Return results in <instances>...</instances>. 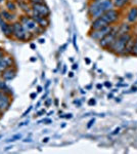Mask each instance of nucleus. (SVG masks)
I'll return each instance as SVG.
<instances>
[{
	"instance_id": "obj_1",
	"label": "nucleus",
	"mask_w": 137,
	"mask_h": 154,
	"mask_svg": "<svg viewBox=\"0 0 137 154\" xmlns=\"http://www.w3.org/2000/svg\"><path fill=\"white\" fill-rule=\"evenodd\" d=\"M111 8H114L113 0H94L88 7V14L92 20H94L101 17Z\"/></svg>"
},
{
	"instance_id": "obj_2",
	"label": "nucleus",
	"mask_w": 137,
	"mask_h": 154,
	"mask_svg": "<svg viewBox=\"0 0 137 154\" xmlns=\"http://www.w3.org/2000/svg\"><path fill=\"white\" fill-rule=\"evenodd\" d=\"M19 21L21 22V24L24 26V28L26 29L29 33H31L34 37L36 35L41 34L42 32L44 31V29L41 28V27L38 25V23H37L30 14H22V16L19 18Z\"/></svg>"
},
{
	"instance_id": "obj_3",
	"label": "nucleus",
	"mask_w": 137,
	"mask_h": 154,
	"mask_svg": "<svg viewBox=\"0 0 137 154\" xmlns=\"http://www.w3.org/2000/svg\"><path fill=\"white\" fill-rule=\"evenodd\" d=\"M132 37L133 36H132L130 33H125V34H122V35H118L116 40L114 41V43L112 44L111 48H109V51H111L112 53H114L115 54L124 56L127 44H128L129 41L132 39Z\"/></svg>"
},
{
	"instance_id": "obj_4",
	"label": "nucleus",
	"mask_w": 137,
	"mask_h": 154,
	"mask_svg": "<svg viewBox=\"0 0 137 154\" xmlns=\"http://www.w3.org/2000/svg\"><path fill=\"white\" fill-rule=\"evenodd\" d=\"M11 32H12V38L16 39V41L25 42L34 38V36L24 28V26L21 24V22L19 20L11 24Z\"/></svg>"
},
{
	"instance_id": "obj_5",
	"label": "nucleus",
	"mask_w": 137,
	"mask_h": 154,
	"mask_svg": "<svg viewBox=\"0 0 137 154\" xmlns=\"http://www.w3.org/2000/svg\"><path fill=\"white\" fill-rule=\"evenodd\" d=\"M118 30H119L118 25L117 26H113V29H112V31L109 32L108 35H106L100 41H98L99 45L104 49H109L111 48L112 44L114 43V41L116 40L117 36H118Z\"/></svg>"
},
{
	"instance_id": "obj_6",
	"label": "nucleus",
	"mask_w": 137,
	"mask_h": 154,
	"mask_svg": "<svg viewBox=\"0 0 137 154\" xmlns=\"http://www.w3.org/2000/svg\"><path fill=\"white\" fill-rule=\"evenodd\" d=\"M113 29V26L109 25L108 27H104V28L98 29V30H90L89 32V37L94 41H100L106 35H108L109 32Z\"/></svg>"
},
{
	"instance_id": "obj_7",
	"label": "nucleus",
	"mask_w": 137,
	"mask_h": 154,
	"mask_svg": "<svg viewBox=\"0 0 137 154\" xmlns=\"http://www.w3.org/2000/svg\"><path fill=\"white\" fill-rule=\"evenodd\" d=\"M31 8L32 11L30 14H36V16L44 17V18H49V16H50V9L45 3L33 4V5H31Z\"/></svg>"
},
{
	"instance_id": "obj_8",
	"label": "nucleus",
	"mask_w": 137,
	"mask_h": 154,
	"mask_svg": "<svg viewBox=\"0 0 137 154\" xmlns=\"http://www.w3.org/2000/svg\"><path fill=\"white\" fill-rule=\"evenodd\" d=\"M120 16H121L120 11H119L118 9L111 8V9H109L108 11L104 12L103 16H101V18H103L109 25H112V26H113V24L117 23V22L119 21Z\"/></svg>"
},
{
	"instance_id": "obj_9",
	"label": "nucleus",
	"mask_w": 137,
	"mask_h": 154,
	"mask_svg": "<svg viewBox=\"0 0 137 154\" xmlns=\"http://www.w3.org/2000/svg\"><path fill=\"white\" fill-rule=\"evenodd\" d=\"M11 95L0 89V110H2L3 112L7 111L11 105Z\"/></svg>"
},
{
	"instance_id": "obj_10",
	"label": "nucleus",
	"mask_w": 137,
	"mask_h": 154,
	"mask_svg": "<svg viewBox=\"0 0 137 154\" xmlns=\"http://www.w3.org/2000/svg\"><path fill=\"white\" fill-rule=\"evenodd\" d=\"M16 66H12L1 72V77L0 78L4 81H10L12 79L16 78Z\"/></svg>"
},
{
	"instance_id": "obj_11",
	"label": "nucleus",
	"mask_w": 137,
	"mask_h": 154,
	"mask_svg": "<svg viewBox=\"0 0 137 154\" xmlns=\"http://www.w3.org/2000/svg\"><path fill=\"white\" fill-rule=\"evenodd\" d=\"M12 66H16V63H14V60L11 56L5 54V56L0 59V71L1 72Z\"/></svg>"
},
{
	"instance_id": "obj_12",
	"label": "nucleus",
	"mask_w": 137,
	"mask_h": 154,
	"mask_svg": "<svg viewBox=\"0 0 137 154\" xmlns=\"http://www.w3.org/2000/svg\"><path fill=\"white\" fill-rule=\"evenodd\" d=\"M0 17H1L3 21H5L9 24H12L13 22L17 21V17L16 14H14L13 12L7 11V9H2V11H0Z\"/></svg>"
},
{
	"instance_id": "obj_13",
	"label": "nucleus",
	"mask_w": 137,
	"mask_h": 154,
	"mask_svg": "<svg viewBox=\"0 0 137 154\" xmlns=\"http://www.w3.org/2000/svg\"><path fill=\"white\" fill-rule=\"evenodd\" d=\"M108 26H109V25L106 23L101 17H99V18H97V19L92 20L91 25H90V30H98V29L104 28V27H108Z\"/></svg>"
},
{
	"instance_id": "obj_14",
	"label": "nucleus",
	"mask_w": 137,
	"mask_h": 154,
	"mask_svg": "<svg viewBox=\"0 0 137 154\" xmlns=\"http://www.w3.org/2000/svg\"><path fill=\"white\" fill-rule=\"evenodd\" d=\"M0 27H1V30H2V32H3L4 36L7 37V38H12L11 24L7 23V22H5V21H3L1 17H0Z\"/></svg>"
},
{
	"instance_id": "obj_15",
	"label": "nucleus",
	"mask_w": 137,
	"mask_h": 154,
	"mask_svg": "<svg viewBox=\"0 0 137 154\" xmlns=\"http://www.w3.org/2000/svg\"><path fill=\"white\" fill-rule=\"evenodd\" d=\"M30 16L33 18L35 21L38 23L39 26L41 27V28L45 29L47 27L49 26V24H50V22H49V19L48 18H44V17H40V16H36V14H30Z\"/></svg>"
},
{
	"instance_id": "obj_16",
	"label": "nucleus",
	"mask_w": 137,
	"mask_h": 154,
	"mask_svg": "<svg viewBox=\"0 0 137 154\" xmlns=\"http://www.w3.org/2000/svg\"><path fill=\"white\" fill-rule=\"evenodd\" d=\"M16 5L19 6V8L23 11L25 14H30L32 11L31 4L29 3L28 0H16Z\"/></svg>"
},
{
	"instance_id": "obj_17",
	"label": "nucleus",
	"mask_w": 137,
	"mask_h": 154,
	"mask_svg": "<svg viewBox=\"0 0 137 154\" xmlns=\"http://www.w3.org/2000/svg\"><path fill=\"white\" fill-rule=\"evenodd\" d=\"M137 21V6H133L127 14V22L129 24H133Z\"/></svg>"
},
{
	"instance_id": "obj_18",
	"label": "nucleus",
	"mask_w": 137,
	"mask_h": 154,
	"mask_svg": "<svg viewBox=\"0 0 137 154\" xmlns=\"http://www.w3.org/2000/svg\"><path fill=\"white\" fill-rule=\"evenodd\" d=\"M131 31V26L129 24H122L119 25V30H118V35H122V34H125V33H130Z\"/></svg>"
},
{
	"instance_id": "obj_19",
	"label": "nucleus",
	"mask_w": 137,
	"mask_h": 154,
	"mask_svg": "<svg viewBox=\"0 0 137 154\" xmlns=\"http://www.w3.org/2000/svg\"><path fill=\"white\" fill-rule=\"evenodd\" d=\"M5 7L7 11H11V12H16L17 9V5H16V2L13 1V0H6L5 1Z\"/></svg>"
},
{
	"instance_id": "obj_20",
	"label": "nucleus",
	"mask_w": 137,
	"mask_h": 154,
	"mask_svg": "<svg viewBox=\"0 0 137 154\" xmlns=\"http://www.w3.org/2000/svg\"><path fill=\"white\" fill-rule=\"evenodd\" d=\"M130 0H113L114 7L116 8H123L124 6L129 3Z\"/></svg>"
},
{
	"instance_id": "obj_21",
	"label": "nucleus",
	"mask_w": 137,
	"mask_h": 154,
	"mask_svg": "<svg viewBox=\"0 0 137 154\" xmlns=\"http://www.w3.org/2000/svg\"><path fill=\"white\" fill-rule=\"evenodd\" d=\"M131 54L137 57V35L135 38H134L133 45H132V49H131Z\"/></svg>"
},
{
	"instance_id": "obj_22",
	"label": "nucleus",
	"mask_w": 137,
	"mask_h": 154,
	"mask_svg": "<svg viewBox=\"0 0 137 154\" xmlns=\"http://www.w3.org/2000/svg\"><path fill=\"white\" fill-rule=\"evenodd\" d=\"M22 139V135L21 134H17V135H14L12 138H10L9 140H7V142H16L17 140H21Z\"/></svg>"
},
{
	"instance_id": "obj_23",
	"label": "nucleus",
	"mask_w": 137,
	"mask_h": 154,
	"mask_svg": "<svg viewBox=\"0 0 137 154\" xmlns=\"http://www.w3.org/2000/svg\"><path fill=\"white\" fill-rule=\"evenodd\" d=\"M29 3L31 4V5H33V4H40V3H45V1L44 0H28Z\"/></svg>"
},
{
	"instance_id": "obj_24",
	"label": "nucleus",
	"mask_w": 137,
	"mask_h": 154,
	"mask_svg": "<svg viewBox=\"0 0 137 154\" xmlns=\"http://www.w3.org/2000/svg\"><path fill=\"white\" fill-rule=\"evenodd\" d=\"M0 89H1V91H6V89H8L5 82H4V80H2L1 78H0Z\"/></svg>"
},
{
	"instance_id": "obj_25",
	"label": "nucleus",
	"mask_w": 137,
	"mask_h": 154,
	"mask_svg": "<svg viewBox=\"0 0 137 154\" xmlns=\"http://www.w3.org/2000/svg\"><path fill=\"white\" fill-rule=\"evenodd\" d=\"M42 122H44L45 125H50V123L52 122V120L51 119H42V120L38 121V123H42Z\"/></svg>"
},
{
	"instance_id": "obj_26",
	"label": "nucleus",
	"mask_w": 137,
	"mask_h": 154,
	"mask_svg": "<svg viewBox=\"0 0 137 154\" xmlns=\"http://www.w3.org/2000/svg\"><path fill=\"white\" fill-rule=\"evenodd\" d=\"M32 109H33V107H32V106H30V107H29V108H28V109H27V110H26V111H25V112L23 113V115H22V116H23V117H26V116H27V115H28V114L30 113V111H31V110H32Z\"/></svg>"
},
{
	"instance_id": "obj_27",
	"label": "nucleus",
	"mask_w": 137,
	"mask_h": 154,
	"mask_svg": "<svg viewBox=\"0 0 137 154\" xmlns=\"http://www.w3.org/2000/svg\"><path fill=\"white\" fill-rule=\"evenodd\" d=\"M94 122H95V118H92L89 120V122H88V125H87V128H90L92 125H94Z\"/></svg>"
},
{
	"instance_id": "obj_28",
	"label": "nucleus",
	"mask_w": 137,
	"mask_h": 154,
	"mask_svg": "<svg viewBox=\"0 0 137 154\" xmlns=\"http://www.w3.org/2000/svg\"><path fill=\"white\" fill-rule=\"evenodd\" d=\"M95 104H96L95 99H90V100L88 101V105H89V106H94Z\"/></svg>"
},
{
	"instance_id": "obj_29",
	"label": "nucleus",
	"mask_w": 137,
	"mask_h": 154,
	"mask_svg": "<svg viewBox=\"0 0 137 154\" xmlns=\"http://www.w3.org/2000/svg\"><path fill=\"white\" fill-rule=\"evenodd\" d=\"M45 113H46V111H45V110H44V109H43V110L39 111V112L37 113V115H36V116H42V115H44V114H45Z\"/></svg>"
},
{
	"instance_id": "obj_30",
	"label": "nucleus",
	"mask_w": 137,
	"mask_h": 154,
	"mask_svg": "<svg viewBox=\"0 0 137 154\" xmlns=\"http://www.w3.org/2000/svg\"><path fill=\"white\" fill-rule=\"evenodd\" d=\"M5 54H6V53H5V51H4V49H3V48H2V49H0V59H1L2 57H4V56H5Z\"/></svg>"
},
{
	"instance_id": "obj_31",
	"label": "nucleus",
	"mask_w": 137,
	"mask_h": 154,
	"mask_svg": "<svg viewBox=\"0 0 137 154\" xmlns=\"http://www.w3.org/2000/svg\"><path fill=\"white\" fill-rule=\"evenodd\" d=\"M30 98L32 99V100H34V99L37 98V94L36 93H32L31 95H30Z\"/></svg>"
},
{
	"instance_id": "obj_32",
	"label": "nucleus",
	"mask_w": 137,
	"mask_h": 154,
	"mask_svg": "<svg viewBox=\"0 0 137 154\" xmlns=\"http://www.w3.org/2000/svg\"><path fill=\"white\" fill-rule=\"evenodd\" d=\"M104 85H106V88H111V86H112V84H111V82H109V81H106V82H104Z\"/></svg>"
},
{
	"instance_id": "obj_33",
	"label": "nucleus",
	"mask_w": 137,
	"mask_h": 154,
	"mask_svg": "<svg viewBox=\"0 0 137 154\" xmlns=\"http://www.w3.org/2000/svg\"><path fill=\"white\" fill-rule=\"evenodd\" d=\"M61 117H64V118H68V119H70V118L73 117V115H72V114H67L66 116H61Z\"/></svg>"
},
{
	"instance_id": "obj_34",
	"label": "nucleus",
	"mask_w": 137,
	"mask_h": 154,
	"mask_svg": "<svg viewBox=\"0 0 137 154\" xmlns=\"http://www.w3.org/2000/svg\"><path fill=\"white\" fill-rule=\"evenodd\" d=\"M49 141V138L48 137H46V138H43V140H42V142L43 143H47Z\"/></svg>"
},
{
	"instance_id": "obj_35",
	"label": "nucleus",
	"mask_w": 137,
	"mask_h": 154,
	"mask_svg": "<svg viewBox=\"0 0 137 154\" xmlns=\"http://www.w3.org/2000/svg\"><path fill=\"white\" fill-rule=\"evenodd\" d=\"M28 123H29V120H28V121H25V122L21 123V125H19V126H23V125H28Z\"/></svg>"
},
{
	"instance_id": "obj_36",
	"label": "nucleus",
	"mask_w": 137,
	"mask_h": 154,
	"mask_svg": "<svg viewBox=\"0 0 137 154\" xmlns=\"http://www.w3.org/2000/svg\"><path fill=\"white\" fill-rule=\"evenodd\" d=\"M50 103H51V100H47L46 102H45V105L48 107L49 105H50Z\"/></svg>"
},
{
	"instance_id": "obj_37",
	"label": "nucleus",
	"mask_w": 137,
	"mask_h": 154,
	"mask_svg": "<svg viewBox=\"0 0 137 154\" xmlns=\"http://www.w3.org/2000/svg\"><path fill=\"white\" fill-rule=\"evenodd\" d=\"M30 48H31L32 49H35V48H36V45H35L34 43H31V44H30Z\"/></svg>"
},
{
	"instance_id": "obj_38",
	"label": "nucleus",
	"mask_w": 137,
	"mask_h": 154,
	"mask_svg": "<svg viewBox=\"0 0 137 154\" xmlns=\"http://www.w3.org/2000/svg\"><path fill=\"white\" fill-rule=\"evenodd\" d=\"M85 62H86V64H88V65L91 63V61H90V60H89L88 58H85Z\"/></svg>"
},
{
	"instance_id": "obj_39",
	"label": "nucleus",
	"mask_w": 137,
	"mask_h": 154,
	"mask_svg": "<svg viewBox=\"0 0 137 154\" xmlns=\"http://www.w3.org/2000/svg\"><path fill=\"white\" fill-rule=\"evenodd\" d=\"M37 91H38V93H41V91H42V86H38V88H37Z\"/></svg>"
},
{
	"instance_id": "obj_40",
	"label": "nucleus",
	"mask_w": 137,
	"mask_h": 154,
	"mask_svg": "<svg viewBox=\"0 0 137 154\" xmlns=\"http://www.w3.org/2000/svg\"><path fill=\"white\" fill-rule=\"evenodd\" d=\"M77 68H78V64H74V65H73V69H74V70H76Z\"/></svg>"
},
{
	"instance_id": "obj_41",
	"label": "nucleus",
	"mask_w": 137,
	"mask_h": 154,
	"mask_svg": "<svg viewBox=\"0 0 137 154\" xmlns=\"http://www.w3.org/2000/svg\"><path fill=\"white\" fill-rule=\"evenodd\" d=\"M69 77H71V78H72V77H74V72H70V73H69Z\"/></svg>"
},
{
	"instance_id": "obj_42",
	"label": "nucleus",
	"mask_w": 137,
	"mask_h": 154,
	"mask_svg": "<svg viewBox=\"0 0 137 154\" xmlns=\"http://www.w3.org/2000/svg\"><path fill=\"white\" fill-rule=\"evenodd\" d=\"M119 131H120V128H116V130H115V131H114V133H113V134H114V135H115V134L119 133Z\"/></svg>"
},
{
	"instance_id": "obj_43",
	"label": "nucleus",
	"mask_w": 137,
	"mask_h": 154,
	"mask_svg": "<svg viewBox=\"0 0 137 154\" xmlns=\"http://www.w3.org/2000/svg\"><path fill=\"white\" fill-rule=\"evenodd\" d=\"M96 88H98V89H100V88H103V85H101V84H97Z\"/></svg>"
},
{
	"instance_id": "obj_44",
	"label": "nucleus",
	"mask_w": 137,
	"mask_h": 154,
	"mask_svg": "<svg viewBox=\"0 0 137 154\" xmlns=\"http://www.w3.org/2000/svg\"><path fill=\"white\" fill-rule=\"evenodd\" d=\"M39 42H40L41 44L44 43V42H45V39H39Z\"/></svg>"
},
{
	"instance_id": "obj_45",
	"label": "nucleus",
	"mask_w": 137,
	"mask_h": 154,
	"mask_svg": "<svg viewBox=\"0 0 137 154\" xmlns=\"http://www.w3.org/2000/svg\"><path fill=\"white\" fill-rule=\"evenodd\" d=\"M3 114H4V112L2 110H0V118L2 117V116H3Z\"/></svg>"
},
{
	"instance_id": "obj_46",
	"label": "nucleus",
	"mask_w": 137,
	"mask_h": 154,
	"mask_svg": "<svg viewBox=\"0 0 137 154\" xmlns=\"http://www.w3.org/2000/svg\"><path fill=\"white\" fill-rule=\"evenodd\" d=\"M24 142H25V143H27V142H31V140H30V139H26V140H24Z\"/></svg>"
},
{
	"instance_id": "obj_47",
	"label": "nucleus",
	"mask_w": 137,
	"mask_h": 154,
	"mask_svg": "<svg viewBox=\"0 0 137 154\" xmlns=\"http://www.w3.org/2000/svg\"><path fill=\"white\" fill-rule=\"evenodd\" d=\"M11 148H12V147H10V146H8V147H7V148L5 149V151H8V150H10Z\"/></svg>"
},
{
	"instance_id": "obj_48",
	"label": "nucleus",
	"mask_w": 137,
	"mask_h": 154,
	"mask_svg": "<svg viewBox=\"0 0 137 154\" xmlns=\"http://www.w3.org/2000/svg\"><path fill=\"white\" fill-rule=\"evenodd\" d=\"M35 61H36V59H35V58H32L31 59V62H35Z\"/></svg>"
},
{
	"instance_id": "obj_49",
	"label": "nucleus",
	"mask_w": 137,
	"mask_h": 154,
	"mask_svg": "<svg viewBox=\"0 0 137 154\" xmlns=\"http://www.w3.org/2000/svg\"><path fill=\"white\" fill-rule=\"evenodd\" d=\"M132 91H137V88H132Z\"/></svg>"
},
{
	"instance_id": "obj_50",
	"label": "nucleus",
	"mask_w": 137,
	"mask_h": 154,
	"mask_svg": "<svg viewBox=\"0 0 137 154\" xmlns=\"http://www.w3.org/2000/svg\"><path fill=\"white\" fill-rule=\"evenodd\" d=\"M5 0H0V3H2V2H4Z\"/></svg>"
},
{
	"instance_id": "obj_51",
	"label": "nucleus",
	"mask_w": 137,
	"mask_h": 154,
	"mask_svg": "<svg viewBox=\"0 0 137 154\" xmlns=\"http://www.w3.org/2000/svg\"><path fill=\"white\" fill-rule=\"evenodd\" d=\"M0 77H1V71H0Z\"/></svg>"
},
{
	"instance_id": "obj_52",
	"label": "nucleus",
	"mask_w": 137,
	"mask_h": 154,
	"mask_svg": "<svg viewBox=\"0 0 137 154\" xmlns=\"http://www.w3.org/2000/svg\"><path fill=\"white\" fill-rule=\"evenodd\" d=\"M0 49H2V48H1V46H0Z\"/></svg>"
},
{
	"instance_id": "obj_53",
	"label": "nucleus",
	"mask_w": 137,
	"mask_h": 154,
	"mask_svg": "<svg viewBox=\"0 0 137 154\" xmlns=\"http://www.w3.org/2000/svg\"><path fill=\"white\" fill-rule=\"evenodd\" d=\"M92 1H94V0H92Z\"/></svg>"
}]
</instances>
